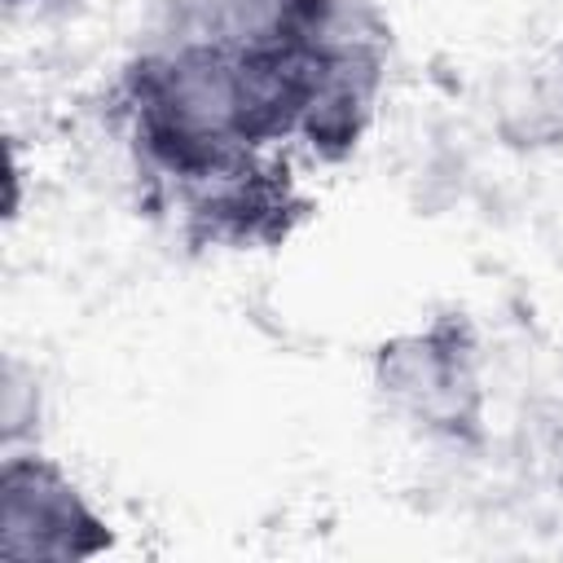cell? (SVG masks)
<instances>
[{"mask_svg": "<svg viewBox=\"0 0 563 563\" xmlns=\"http://www.w3.org/2000/svg\"><path fill=\"white\" fill-rule=\"evenodd\" d=\"M9 4H35V0H9Z\"/></svg>", "mask_w": 563, "mask_h": 563, "instance_id": "cell-5", "label": "cell"}, {"mask_svg": "<svg viewBox=\"0 0 563 563\" xmlns=\"http://www.w3.org/2000/svg\"><path fill=\"white\" fill-rule=\"evenodd\" d=\"M497 132L519 150L563 145V44L506 84L497 101Z\"/></svg>", "mask_w": 563, "mask_h": 563, "instance_id": "cell-4", "label": "cell"}, {"mask_svg": "<svg viewBox=\"0 0 563 563\" xmlns=\"http://www.w3.org/2000/svg\"><path fill=\"white\" fill-rule=\"evenodd\" d=\"M114 550L110 519L35 449H4L0 462V554L26 563H84Z\"/></svg>", "mask_w": 563, "mask_h": 563, "instance_id": "cell-2", "label": "cell"}, {"mask_svg": "<svg viewBox=\"0 0 563 563\" xmlns=\"http://www.w3.org/2000/svg\"><path fill=\"white\" fill-rule=\"evenodd\" d=\"M176 194L185 211L180 224L194 246H229V251L282 246L312 211V202L299 194L290 176V163L273 150Z\"/></svg>", "mask_w": 563, "mask_h": 563, "instance_id": "cell-3", "label": "cell"}, {"mask_svg": "<svg viewBox=\"0 0 563 563\" xmlns=\"http://www.w3.org/2000/svg\"><path fill=\"white\" fill-rule=\"evenodd\" d=\"M374 391L413 431L475 444L484 435V374L466 312H435L427 325L378 343Z\"/></svg>", "mask_w": 563, "mask_h": 563, "instance_id": "cell-1", "label": "cell"}]
</instances>
